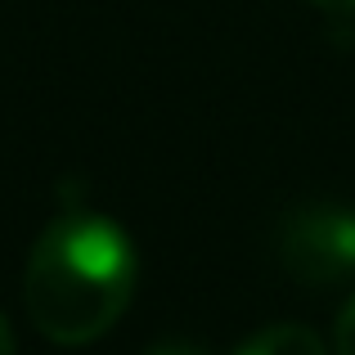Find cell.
Segmentation results:
<instances>
[{
    "label": "cell",
    "instance_id": "1",
    "mask_svg": "<svg viewBox=\"0 0 355 355\" xmlns=\"http://www.w3.org/2000/svg\"><path fill=\"white\" fill-rule=\"evenodd\" d=\"M139 279L130 234L95 207H63L36 234L23 275V306L54 347L99 342L126 315Z\"/></svg>",
    "mask_w": 355,
    "mask_h": 355
},
{
    "label": "cell",
    "instance_id": "2",
    "mask_svg": "<svg viewBox=\"0 0 355 355\" xmlns=\"http://www.w3.org/2000/svg\"><path fill=\"white\" fill-rule=\"evenodd\" d=\"M279 266L302 288L355 284V207L347 202H297L275 230Z\"/></svg>",
    "mask_w": 355,
    "mask_h": 355
},
{
    "label": "cell",
    "instance_id": "3",
    "mask_svg": "<svg viewBox=\"0 0 355 355\" xmlns=\"http://www.w3.org/2000/svg\"><path fill=\"white\" fill-rule=\"evenodd\" d=\"M230 355H329V351H324V338L311 324L284 320V324H266L252 338H243Z\"/></svg>",
    "mask_w": 355,
    "mask_h": 355
},
{
    "label": "cell",
    "instance_id": "4",
    "mask_svg": "<svg viewBox=\"0 0 355 355\" xmlns=\"http://www.w3.org/2000/svg\"><path fill=\"white\" fill-rule=\"evenodd\" d=\"M338 355H355V293L338 315Z\"/></svg>",
    "mask_w": 355,
    "mask_h": 355
},
{
    "label": "cell",
    "instance_id": "5",
    "mask_svg": "<svg viewBox=\"0 0 355 355\" xmlns=\"http://www.w3.org/2000/svg\"><path fill=\"white\" fill-rule=\"evenodd\" d=\"M144 355H207V347H198V342H184V338H171V342H153Z\"/></svg>",
    "mask_w": 355,
    "mask_h": 355
},
{
    "label": "cell",
    "instance_id": "6",
    "mask_svg": "<svg viewBox=\"0 0 355 355\" xmlns=\"http://www.w3.org/2000/svg\"><path fill=\"white\" fill-rule=\"evenodd\" d=\"M306 5L324 9V14H333V18H355V0H306Z\"/></svg>",
    "mask_w": 355,
    "mask_h": 355
},
{
    "label": "cell",
    "instance_id": "7",
    "mask_svg": "<svg viewBox=\"0 0 355 355\" xmlns=\"http://www.w3.org/2000/svg\"><path fill=\"white\" fill-rule=\"evenodd\" d=\"M0 355H14V329H9L5 315H0Z\"/></svg>",
    "mask_w": 355,
    "mask_h": 355
}]
</instances>
